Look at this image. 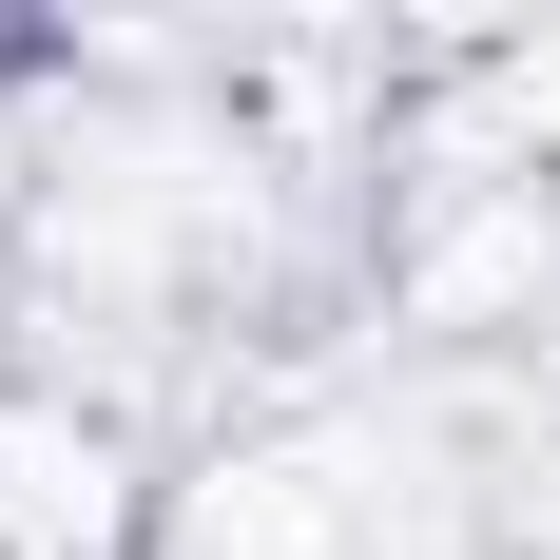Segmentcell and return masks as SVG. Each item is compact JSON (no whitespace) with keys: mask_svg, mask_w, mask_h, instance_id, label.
<instances>
[{"mask_svg":"<svg viewBox=\"0 0 560 560\" xmlns=\"http://www.w3.org/2000/svg\"><path fill=\"white\" fill-rule=\"evenodd\" d=\"M58 58H78V0H0V97H39Z\"/></svg>","mask_w":560,"mask_h":560,"instance_id":"cell-1","label":"cell"}]
</instances>
